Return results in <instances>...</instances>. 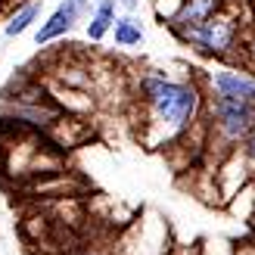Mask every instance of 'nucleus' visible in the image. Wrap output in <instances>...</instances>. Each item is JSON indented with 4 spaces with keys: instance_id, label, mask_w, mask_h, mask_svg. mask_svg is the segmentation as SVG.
<instances>
[{
    "instance_id": "14",
    "label": "nucleus",
    "mask_w": 255,
    "mask_h": 255,
    "mask_svg": "<svg viewBox=\"0 0 255 255\" xmlns=\"http://www.w3.org/2000/svg\"><path fill=\"white\" fill-rule=\"evenodd\" d=\"M246 69H249V72H252V75H255V62H246Z\"/></svg>"
},
{
    "instance_id": "4",
    "label": "nucleus",
    "mask_w": 255,
    "mask_h": 255,
    "mask_svg": "<svg viewBox=\"0 0 255 255\" xmlns=\"http://www.w3.org/2000/svg\"><path fill=\"white\" fill-rule=\"evenodd\" d=\"M206 97L255 103V75L246 66H215L206 72Z\"/></svg>"
},
{
    "instance_id": "8",
    "label": "nucleus",
    "mask_w": 255,
    "mask_h": 255,
    "mask_svg": "<svg viewBox=\"0 0 255 255\" xmlns=\"http://www.w3.org/2000/svg\"><path fill=\"white\" fill-rule=\"evenodd\" d=\"M41 9H44V0H25V3H19L16 12H12V16L6 19V25H3V37L12 41V37L31 31L34 22L41 19Z\"/></svg>"
},
{
    "instance_id": "7",
    "label": "nucleus",
    "mask_w": 255,
    "mask_h": 255,
    "mask_svg": "<svg viewBox=\"0 0 255 255\" xmlns=\"http://www.w3.org/2000/svg\"><path fill=\"white\" fill-rule=\"evenodd\" d=\"M116 19H119V0H97L94 12H91V22H87V41L100 44L112 31Z\"/></svg>"
},
{
    "instance_id": "11",
    "label": "nucleus",
    "mask_w": 255,
    "mask_h": 255,
    "mask_svg": "<svg viewBox=\"0 0 255 255\" xmlns=\"http://www.w3.org/2000/svg\"><path fill=\"white\" fill-rule=\"evenodd\" d=\"M243 47H246V56H249L246 62H255V28H252L249 34H246V41H243Z\"/></svg>"
},
{
    "instance_id": "9",
    "label": "nucleus",
    "mask_w": 255,
    "mask_h": 255,
    "mask_svg": "<svg viewBox=\"0 0 255 255\" xmlns=\"http://www.w3.org/2000/svg\"><path fill=\"white\" fill-rule=\"evenodd\" d=\"M112 34H116V44L119 47H140L143 44V22L131 12H125V16L116 19L112 25Z\"/></svg>"
},
{
    "instance_id": "13",
    "label": "nucleus",
    "mask_w": 255,
    "mask_h": 255,
    "mask_svg": "<svg viewBox=\"0 0 255 255\" xmlns=\"http://www.w3.org/2000/svg\"><path fill=\"white\" fill-rule=\"evenodd\" d=\"M75 3H78L84 12H91V3H97V0H75Z\"/></svg>"
},
{
    "instance_id": "12",
    "label": "nucleus",
    "mask_w": 255,
    "mask_h": 255,
    "mask_svg": "<svg viewBox=\"0 0 255 255\" xmlns=\"http://www.w3.org/2000/svg\"><path fill=\"white\" fill-rule=\"evenodd\" d=\"M119 6L125 12H131V16H137V9H140V0H119Z\"/></svg>"
},
{
    "instance_id": "6",
    "label": "nucleus",
    "mask_w": 255,
    "mask_h": 255,
    "mask_svg": "<svg viewBox=\"0 0 255 255\" xmlns=\"http://www.w3.org/2000/svg\"><path fill=\"white\" fill-rule=\"evenodd\" d=\"M218 9H224V0H181L177 12L165 25L171 28V34H177V31H187V28L202 25L206 19H212Z\"/></svg>"
},
{
    "instance_id": "15",
    "label": "nucleus",
    "mask_w": 255,
    "mask_h": 255,
    "mask_svg": "<svg viewBox=\"0 0 255 255\" xmlns=\"http://www.w3.org/2000/svg\"><path fill=\"white\" fill-rule=\"evenodd\" d=\"M75 255H100V252H75Z\"/></svg>"
},
{
    "instance_id": "2",
    "label": "nucleus",
    "mask_w": 255,
    "mask_h": 255,
    "mask_svg": "<svg viewBox=\"0 0 255 255\" xmlns=\"http://www.w3.org/2000/svg\"><path fill=\"white\" fill-rule=\"evenodd\" d=\"M177 41H184L187 47H193L196 53L212 56V59H227L234 56V50L240 47V19L231 16V12L218 9L212 19H206L196 28L177 31Z\"/></svg>"
},
{
    "instance_id": "3",
    "label": "nucleus",
    "mask_w": 255,
    "mask_h": 255,
    "mask_svg": "<svg viewBox=\"0 0 255 255\" xmlns=\"http://www.w3.org/2000/svg\"><path fill=\"white\" fill-rule=\"evenodd\" d=\"M206 112L215 137L224 146H243V140L255 128V103H240V100H221V97H206Z\"/></svg>"
},
{
    "instance_id": "5",
    "label": "nucleus",
    "mask_w": 255,
    "mask_h": 255,
    "mask_svg": "<svg viewBox=\"0 0 255 255\" xmlns=\"http://www.w3.org/2000/svg\"><path fill=\"white\" fill-rule=\"evenodd\" d=\"M84 16V9L75 3V0H62V3L50 12V16L37 25V31H34V44L37 47H47V44H53L59 41V37H66L72 28H75V22H78Z\"/></svg>"
},
{
    "instance_id": "1",
    "label": "nucleus",
    "mask_w": 255,
    "mask_h": 255,
    "mask_svg": "<svg viewBox=\"0 0 255 255\" xmlns=\"http://www.w3.org/2000/svg\"><path fill=\"white\" fill-rule=\"evenodd\" d=\"M137 100L146 109L149 146H165L199 119L206 94L193 81H177L162 72H146L137 84Z\"/></svg>"
},
{
    "instance_id": "10",
    "label": "nucleus",
    "mask_w": 255,
    "mask_h": 255,
    "mask_svg": "<svg viewBox=\"0 0 255 255\" xmlns=\"http://www.w3.org/2000/svg\"><path fill=\"white\" fill-rule=\"evenodd\" d=\"M243 159L249 162V168H255V128H252V134L243 140Z\"/></svg>"
}]
</instances>
